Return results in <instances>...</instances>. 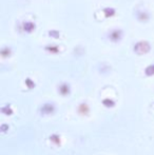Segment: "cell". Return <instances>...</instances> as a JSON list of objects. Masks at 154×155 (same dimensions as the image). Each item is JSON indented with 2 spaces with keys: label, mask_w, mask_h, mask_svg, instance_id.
<instances>
[{
  "label": "cell",
  "mask_w": 154,
  "mask_h": 155,
  "mask_svg": "<svg viewBox=\"0 0 154 155\" xmlns=\"http://www.w3.org/2000/svg\"><path fill=\"white\" fill-rule=\"evenodd\" d=\"M39 112L43 115H51L55 112V107L53 104H44L43 106H41Z\"/></svg>",
  "instance_id": "obj_1"
},
{
  "label": "cell",
  "mask_w": 154,
  "mask_h": 155,
  "mask_svg": "<svg viewBox=\"0 0 154 155\" xmlns=\"http://www.w3.org/2000/svg\"><path fill=\"white\" fill-rule=\"evenodd\" d=\"M78 113H79L80 115H82V116H87V115H89V113H90V108H89V106L87 104L82 102V104H80L79 107H78Z\"/></svg>",
  "instance_id": "obj_2"
},
{
  "label": "cell",
  "mask_w": 154,
  "mask_h": 155,
  "mask_svg": "<svg viewBox=\"0 0 154 155\" xmlns=\"http://www.w3.org/2000/svg\"><path fill=\"white\" fill-rule=\"evenodd\" d=\"M49 139L51 143H53L54 145H56V146H60V143H61V138H60V136L58 134L50 135Z\"/></svg>",
  "instance_id": "obj_3"
},
{
  "label": "cell",
  "mask_w": 154,
  "mask_h": 155,
  "mask_svg": "<svg viewBox=\"0 0 154 155\" xmlns=\"http://www.w3.org/2000/svg\"><path fill=\"white\" fill-rule=\"evenodd\" d=\"M1 113L4 115H8V116H10V115H12L13 113H14V111L12 110V108H11L10 106H5L1 109Z\"/></svg>",
  "instance_id": "obj_4"
},
{
  "label": "cell",
  "mask_w": 154,
  "mask_h": 155,
  "mask_svg": "<svg viewBox=\"0 0 154 155\" xmlns=\"http://www.w3.org/2000/svg\"><path fill=\"white\" fill-rule=\"evenodd\" d=\"M103 106L106 107V108H113L114 106H115V101L112 99H109V98H107V99H105L103 101Z\"/></svg>",
  "instance_id": "obj_5"
},
{
  "label": "cell",
  "mask_w": 154,
  "mask_h": 155,
  "mask_svg": "<svg viewBox=\"0 0 154 155\" xmlns=\"http://www.w3.org/2000/svg\"><path fill=\"white\" fill-rule=\"evenodd\" d=\"M59 92H60V94H61L62 96L69 95V93H70V89H69V86H67V84H64V86H61V87H60Z\"/></svg>",
  "instance_id": "obj_6"
},
{
  "label": "cell",
  "mask_w": 154,
  "mask_h": 155,
  "mask_svg": "<svg viewBox=\"0 0 154 155\" xmlns=\"http://www.w3.org/2000/svg\"><path fill=\"white\" fill-rule=\"evenodd\" d=\"M8 130V124H3L1 127H0V131H1L2 133H5L6 131Z\"/></svg>",
  "instance_id": "obj_7"
}]
</instances>
